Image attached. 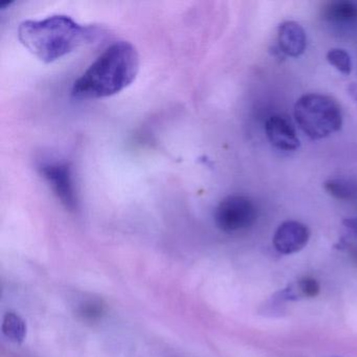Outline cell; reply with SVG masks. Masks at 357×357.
I'll use <instances>...</instances> for the list:
<instances>
[{
    "instance_id": "obj_1",
    "label": "cell",
    "mask_w": 357,
    "mask_h": 357,
    "mask_svg": "<svg viewBox=\"0 0 357 357\" xmlns=\"http://www.w3.org/2000/svg\"><path fill=\"white\" fill-rule=\"evenodd\" d=\"M139 56L135 45L119 41L106 49L74 83L72 96L95 100L124 91L137 78Z\"/></svg>"
},
{
    "instance_id": "obj_2",
    "label": "cell",
    "mask_w": 357,
    "mask_h": 357,
    "mask_svg": "<svg viewBox=\"0 0 357 357\" xmlns=\"http://www.w3.org/2000/svg\"><path fill=\"white\" fill-rule=\"evenodd\" d=\"M95 32L72 17L54 15L43 20H26L18 29L20 43L39 60L51 63L91 41Z\"/></svg>"
},
{
    "instance_id": "obj_3",
    "label": "cell",
    "mask_w": 357,
    "mask_h": 357,
    "mask_svg": "<svg viewBox=\"0 0 357 357\" xmlns=\"http://www.w3.org/2000/svg\"><path fill=\"white\" fill-rule=\"evenodd\" d=\"M294 118L311 139H325L337 132L342 125V112L337 102L321 93L302 96L294 105Z\"/></svg>"
},
{
    "instance_id": "obj_4",
    "label": "cell",
    "mask_w": 357,
    "mask_h": 357,
    "mask_svg": "<svg viewBox=\"0 0 357 357\" xmlns=\"http://www.w3.org/2000/svg\"><path fill=\"white\" fill-rule=\"evenodd\" d=\"M214 219L217 227L225 233L244 231L256 222L257 208L246 196H227L217 206Z\"/></svg>"
},
{
    "instance_id": "obj_5",
    "label": "cell",
    "mask_w": 357,
    "mask_h": 357,
    "mask_svg": "<svg viewBox=\"0 0 357 357\" xmlns=\"http://www.w3.org/2000/svg\"><path fill=\"white\" fill-rule=\"evenodd\" d=\"M40 172L60 202L68 210H77L78 197L70 165L68 162H47L40 167Z\"/></svg>"
},
{
    "instance_id": "obj_6",
    "label": "cell",
    "mask_w": 357,
    "mask_h": 357,
    "mask_svg": "<svg viewBox=\"0 0 357 357\" xmlns=\"http://www.w3.org/2000/svg\"><path fill=\"white\" fill-rule=\"evenodd\" d=\"M310 231L306 225L298 221L288 220L282 223L275 235L273 246L283 255H291L300 252L308 243Z\"/></svg>"
},
{
    "instance_id": "obj_7",
    "label": "cell",
    "mask_w": 357,
    "mask_h": 357,
    "mask_svg": "<svg viewBox=\"0 0 357 357\" xmlns=\"http://www.w3.org/2000/svg\"><path fill=\"white\" fill-rule=\"evenodd\" d=\"M265 132L271 145L282 151H294L300 147L296 128L287 116L273 114L265 123Z\"/></svg>"
},
{
    "instance_id": "obj_8",
    "label": "cell",
    "mask_w": 357,
    "mask_h": 357,
    "mask_svg": "<svg viewBox=\"0 0 357 357\" xmlns=\"http://www.w3.org/2000/svg\"><path fill=\"white\" fill-rule=\"evenodd\" d=\"M280 51L289 57H300L306 50V33L296 22H285L278 28Z\"/></svg>"
},
{
    "instance_id": "obj_9",
    "label": "cell",
    "mask_w": 357,
    "mask_h": 357,
    "mask_svg": "<svg viewBox=\"0 0 357 357\" xmlns=\"http://www.w3.org/2000/svg\"><path fill=\"white\" fill-rule=\"evenodd\" d=\"M321 17L326 22L340 26L357 24V3L351 0L326 3L321 9Z\"/></svg>"
},
{
    "instance_id": "obj_10",
    "label": "cell",
    "mask_w": 357,
    "mask_h": 357,
    "mask_svg": "<svg viewBox=\"0 0 357 357\" xmlns=\"http://www.w3.org/2000/svg\"><path fill=\"white\" fill-rule=\"evenodd\" d=\"M319 282L311 277H303L290 284L286 289L280 292L281 301H294L298 298H312L319 294Z\"/></svg>"
},
{
    "instance_id": "obj_11",
    "label": "cell",
    "mask_w": 357,
    "mask_h": 357,
    "mask_svg": "<svg viewBox=\"0 0 357 357\" xmlns=\"http://www.w3.org/2000/svg\"><path fill=\"white\" fill-rule=\"evenodd\" d=\"M324 189L338 200H352L357 197V183L353 179H328L324 183Z\"/></svg>"
},
{
    "instance_id": "obj_12",
    "label": "cell",
    "mask_w": 357,
    "mask_h": 357,
    "mask_svg": "<svg viewBox=\"0 0 357 357\" xmlns=\"http://www.w3.org/2000/svg\"><path fill=\"white\" fill-rule=\"evenodd\" d=\"M3 331L10 340L22 342L26 335V325L18 315L7 313L3 317Z\"/></svg>"
},
{
    "instance_id": "obj_13",
    "label": "cell",
    "mask_w": 357,
    "mask_h": 357,
    "mask_svg": "<svg viewBox=\"0 0 357 357\" xmlns=\"http://www.w3.org/2000/svg\"><path fill=\"white\" fill-rule=\"evenodd\" d=\"M326 58H327V61L329 62L331 66H333L338 72L347 75V76L351 74V70H352V61H351L350 55H349L344 50H330Z\"/></svg>"
},
{
    "instance_id": "obj_14",
    "label": "cell",
    "mask_w": 357,
    "mask_h": 357,
    "mask_svg": "<svg viewBox=\"0 0 357 357\" xmlns=\"http://www.w3.org/2000/svg\"><path fill=\"white\" fill-rule=\"evenodd\" d=\"M78 312L79 315L84 321H95L101 319L102 315L105 312V309H104V306L101 303L96 302V301H89V302L81 305Z\"/></svg>"
},
{
    "instance_id": "obj_15",
    "label": "cell",
    "mask_w": 357,
    "mask_h": 357,
    "mask_svg": "<svg viewBox=\"0 0 357 357\" xmlns=\"http://www.w3.org/2000/svg\"><path fill=\"white\" fill-rule=\"evenodd\" d=\"M344 225L357 237V217L344 219Z\"/></svg>"
},
{
    "instance_id": "obj_16",
    "label": "cell",
    "mask_w": 357,
    "mask_h": 357,
    "mask_svg": "<svg viewBox=\"0 0 357 357\" xmlns=\"http://www.w3.org/2000/svg\"><path fill=\"white\" fill-rule=\"evenodd\" d=\"M348 91L353 100L357 103V84L352 83V84L349 85Z\"/></svg>"
}]
</instances>
